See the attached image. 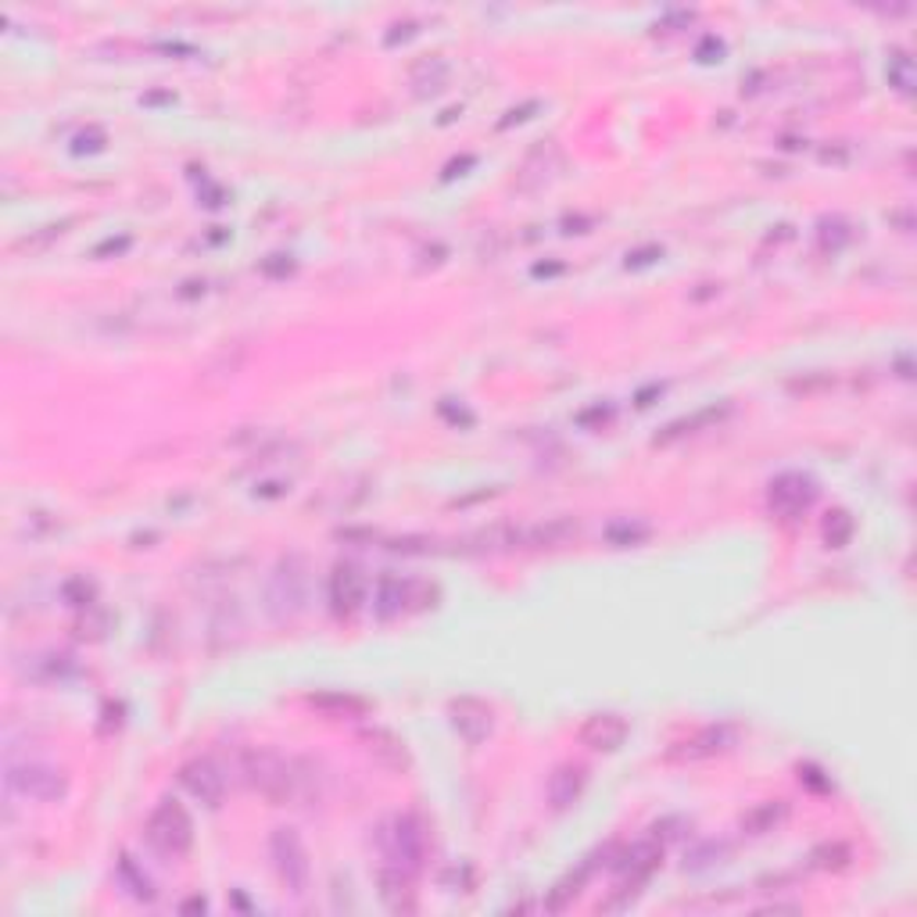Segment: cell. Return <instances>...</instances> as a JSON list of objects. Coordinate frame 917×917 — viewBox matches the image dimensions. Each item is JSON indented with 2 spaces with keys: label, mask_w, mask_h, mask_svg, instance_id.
I'll return each instance as SVG.
<instances>
[{
  "label": "cell",
  "mask_w": 917,
  "mask_h": 917,
  "mask_svg": "<svg viewBox=\"0 0 917 917\" xmlns=\"http://www.w3.org/2000/svg\"><path fill=\"white\" fill-rule=\"evenodd\" d=\"M301 768H305L301 760H283L273 749H251L241 760L244 782L269 803H291L312 796V777L301 774Z\"/></svg>",
  "instance_id": "obj_1"
},
{
  "label": "cell",
  "mask_w": 917,
  "mask_h": 917,
  "mask_svg": "<svg viewBox=\"0 0 917 917\" xmlns=\"http://www.w3.org/2000/svg\"><path fill=\"white\" fill-rule=\"evenodd\" d=\"M4 788L19 799L33 803H61L69 793V774L47 760L8 757L4 760Z\"/></svg>",
  "instance_id": "obj_2"
},
{
  "label": "cell",
  "mask_w": 917,
  "mask_h": 917,
  "mask_svg": "<svg viewBox=\"0 0 917 917\" xmlns=\"http://www.w3.org/2000/svg\"><path fill=\"white\" fill-rule=\"evenodd\" d=\"M381 846H384V864H391V868L417 878L426 864V853H431L426 821L420 813H398V818L387 821V828L381 832Z\"/></svg>",
  "instance_id": "obj_3"
},
{
  "label": "cell",
  "mask_w": 917,
  "mask_h": 917,
  "mask_svg": "<svg viewBox=\"0 0 917 917\" xmlns=\"http://www.w3.org/2000/svg\"><path fill=\"white\" fill-rule=\"evenodd\" d=\"M309 588H312V570L305 556H283L269 574L266 599L276 620H294L301 610L309 606Z\"/></svg>",
  "instance_id": "obj_4"
},
{
  "label": "cell",
  "mask_w": 917,
  "mask_h": 917,
  "mask_svg": "<svg viewBox=\"0 0 917 917\" xmlns=\"http://www.w3.org/2000/svg\"><path fill=\"white\" fill-rule=\"evenodd\" d=\"M147 843L155 846L161 857H169V860H180L191 853L194 846V821H191V813H186L180 803L176 799H161L155 813L147 818Z\"/></svg>",
  "instance_id": "obj_5"
},
{
  "label": "cell",
  "mask_w": 917,
  "mask_h": 917,
  "mask_svg": "<svg viewBox=\"0 0 917 917\" xmlns=\"http://www.w3.org/2000/svg\"><path fill=\"white\" fill-rule=\"evenodd\" d=\"M269 860L276 878L283 882V889L291 896H305L309 878H312V864H309V849L301 843V835L294 828H276L269 835Z\"/></svg>",
  "instance_id": "obj_6"
},
{
  "label": "cell",
  "mask_w": 917,
  "mask_h": 917,
  "mask_svg": "<svg viewBox=\"0 0 917 917\" xmlns=\"http://www.w3.org/2000/svg\"><path fill=\"white\" fill-rule=\"evenodd\" d=\"M813 498H818V487L803 473H782L768 487V509L777 520H799L813 506Z\"/></svg>",
  "instance_id": "obj_7"
},
{
  "label": "cell",
  "mask_w": 917,
  "mask_h": 917,
  "mask_svg": "<svg viewBox=\"0 0 917 917\" xmlns=\"http://www.w3.org/2000/svg\"><path fill=\"white\" fill-rule=\"evenodd\" d=\"M180 782L183 788L191 793L201 807H212L216 810L219 803L226 799V774L216 760H208V757H197L191 763H183L180 768Z\"/></svg>",
  "instance_id": "obj_8"
},
{
  "label": "cell",
  "mask_w": 917,
  "mask_h": 917,
  "mask_svg": "<svg viewBox=\"0 0 917 917\" xmlns=\"http://www.w3.org/2000/svg\"><path fill=\"white\" fill-rule=\"evenodd\" d=\"M738 743V732L732 724H710V727H699L696 735H688L685 743H677L671 749V760H681V763H699V760H713L727 752Z\"/></svg>",
  "instance_id": "obj_9"
},
{
  "label": "cell",
  "mask_w": 917,
  "mask_h": 917,
  "mask_svg": "<svg viewBox=\"0 0 917 917\" xmlns=\"http://www.w3.org/2000/svg\"><path fill=\"white\" fill-rule=\"evenodd\" d=\"M448 717H451V727H456L470 746H481L484 738L495 732V710L487 707L484 699H473V696L451 699Z\"/></svg>",
  "instance_id": "obj_10"
},
{
  "label": "cell",
  "mask_w": 917,
  "mask_h": 917,
  "mask_svg": "<svg viewBox=\"0 0 917 917\" xmlns=\"http://www.w3.org/2000/svg\"><path fill=\"white\" fill-rule=\"evenodd\" d=\"M366 602V574L355 563H341L330 574V606L337 617H355Z\"/></svg>",
  "instance_id": "obj_11"
},
{
  "label": "cell",
  "mask_w": 917,
  "mask_h": 917,
  "mask_svg": "<svg viewBox=\"0 0 917 917\" xmlns=\"http://www.w3.org/2000/svg\"><path fill=\"white\" fill-rule=\"evenodd\" d=\"M660 864H663V838H656V835L638 838V843L627 846V849L620 853V860H617L620 882H627V885H642L645 878L660 868Z\"/></svg>",
  "instance_id": "obj_12"
},
{
  "label": "cell",
  "mask_w": 917,
  "mask_h": 917,
  "mask_svg": "<svg viewBox=\"0 0 917 917\" xmlns=\"http://www.w3.org/2000/svg\"><path fill=\"white\" fill-rule=\"evenodd\" d=\"M627 738V721L620 713H595L581 727V743L595 752H617Z\"/></svg>",
  "instance_id": "obj_13"
},
{
  "label": "cell",
  "mask_w": 917,
  "mask_h": 917,
  "mask_svg": "<svg viewBox=\"0 0 917 917\" xmlns=\"http://www.w3.org/2000/svg\"><path fill=\"white\" fill-rule=\"evenodd\" d=\"M584 785H588V771L581 768V763H563V768L552 771L548 785H545L552 810H570L574 803L581 799Z\"/></svg>",
  "instance_id": "obj_14"
},
{
  "label": "cell",
  "mask_w": 917,
  "mask_h": 917,
  "mask_svg": "<svg viewBox=\"0 0 917 917\" xmlns=\"http://www.w3.org/2000/svg\"><path fill=\"white\" fill-rule=\"evenodd\" d=\"M376 882H381V900L387 903V910H395V914L417 910V889H412L417 878L412 874L391 868V864H384L381 874H376Z\"/></svg>",
  "instance_id": "obj_15"
},
{
  "label": "cell",
  "mask_w": 917,
  "mask_h": 917,
  "mask_svg": "<svg viewBox=\"0 0 917 917\" xmlns=\"http://www.w3.org/2000/svg\"><path fill=\"white\" fill-rule=\"evenodd\" d=\"M420 584H412V581H401V577H384L381 588H376V599H373V610H376V617H384V620H395L401 617L412 602V592H417Z\"/></svg>",
  "instance_id": "obj_16"
},
{
  "label": "cell",
  "mask_w": 917,
  "mask_h": 917,
  "mask_svg": "<svg viewBox=\"0 0 917 917\" xmlns=\"http://www.w3.org/2000/svg\"><path fill=\"white\" fill-rule=\"evenodd\" d=\"M595 860H599V857H588V860L581 864V868H577V871H570V874L563 878V882H559L556 889H552V893H548V900H545V910H548V914H559V910H567L570 903H574L577 896L584 893L588 878L595 874Z\"/></svg>",
  "instance_id": "obj_17"
},
{
  "label": "cell",
  "mask_w": 917,
  "mask_h": 917,
  "mask_svg": "<svg viewBox=\"0 0 917 917\" xmlns=\"http://www.w3.org/2000/svg\"><path fill=\"white\" fill-rule=\"evenodd\" d=\"M785 818H788V803L785 799H763V803H757V807H749L743 813V832L746 835H768Z\"/></svg>",
  "instance_id": "obj_18"
},
{
  "label": "cell",
  "mask_w": 917,
  "mask_h": 917,
  "mask_svg": "<svg viewBox=\"0 0 917 917\" xmlns=\"http://www.w3.org/2000/svg\"><path fill=\"white\" fill-rule=\"evenodd\" d=\"M727 853L732 846L721 843V838H702V843L688 846L685 853V871H710V868H721L727 860Z\"/></svg>",
  "instance_id": "obj_19"
},
{
  "label": "cell",
  "mask_w": 917,
  "mask_h": 917,
  "mask_svg": "<svg viewBox=\"0 0 917 917\" xmlns=\"http://www.w3.org/2000/svg\"><path fill=\"white\" fill-rule=\"evenodd\" d=\"M448 83V61L445 58H426L412 69V86L417 94H437Z\"/></svg>",
  "instance_id": "obj_20"
},
{
  "label": "cell",
  "mask_w": 917,
  "mask_h": 917,
  "mask_svg": "<svg viewBox=\"0 0 917 917\" xmlns=\"http://www.w3.org/2000/svg\"><path fill=\"white\" fill-rule=\"evenodd\" d=\"M649 534H652V527H649L645 520H627V517H624V520H613V523L606 527L610 545H620V548L645 542Z\"/></svg>",
  "instance_id": "obj_21"
},
{
  "label": "cell",
  "mask_w": 917,
  "mask_h": 917,
  "mask_svg": "<svg viewBox=\"0 0 917 917\" xmlns=\"http://www.w3.org/2000/svg\"><path fill=\"white\" fill-rule=\"evenodd\" d=\"M119 882L130 889V896H136V900H144V903L155 900V885H150V878L141 868H136L130 857L119 860Z\"/></svg>",
  "instance_id": "obj_22"
},
{
  "label": "cell",
  "mask_w": 917,
  "mask_h": 917,
  "mask_svg": "<svg viewBox=\"0 0 917 917\" xmlns=\"http://www.w3.org/2000/svg\"><path fill=\"white\" fill-rule=\"evenodd\" d=\"M727 409H702V412H696L692 420H677V423H671L667 426V434H660L656 437V445H667V442H674V437H685V434H696V426H702V423H713V420H721Z\"/></svg>",
  "instance_id": "obj_23"
},
{
  "label": "cell",
  "mask_w": 917,
  "mask_h": 917,
  "mask_svg": "<svg viewBox=\"0 0 917 917\" xmlns=\"http://www.w3.org/2000/svg\"><path fill=\"white\" fill-rule=\"evenodd\" d=\"M810 864H813L818 871H838V868H846V864H849V846L835 843V846L813 849V853H810Z\"/></svg>",
  "instance_id": "obj_24"
},
{
  "label": "cell",
  "mask_w": 917,
  "mask_h": 917,
  "mask_svg": "<svg viewBox=\"0 0 917 917\" xmlns=\"http://www.w3.org/2000/svg\"><path fill=\"white\" fill-rule=\"evenodd\" d=\"M824 538H828V545H832V548H843L853 538V517H849V512H843V509L832 512V517L824 520Z\"/></svg>",
  "instance_id": "obj_25"
},
{
  "label": "cell",
  "mask_w": 917,
  "mask_h": 917,
  "mask_svg": "<svg viewBox=\"0 0 917 917\" xmlns=\"http://www.w3.org/2000/svg\"><path fill=\"white\" fill-rule=\"evenodd\" d=\"M309 702L319 710H334V713H359L362 710L355 699H345V696H312Z\"/></svg>",
  "instance_id": "obj_26"
}]
</instances>
